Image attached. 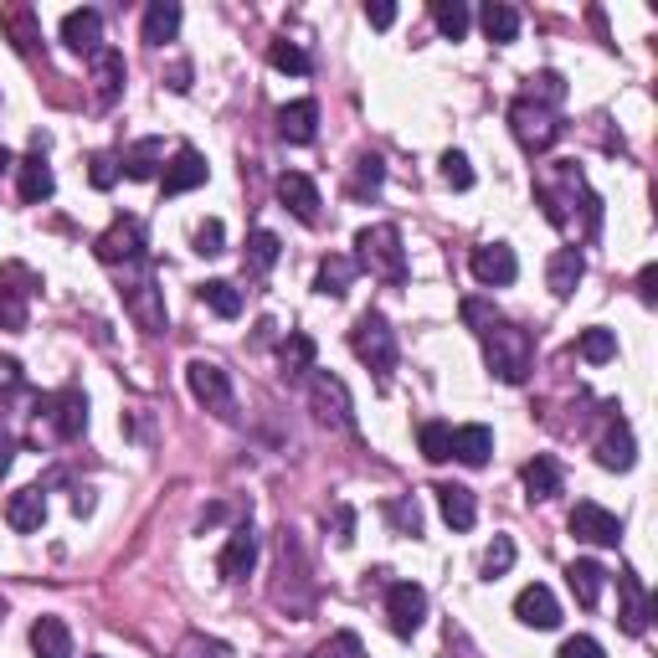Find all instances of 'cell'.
<instances>
[{
    "mask_svg": "<svg viewBox=\"0 0 658 658\" xmlns=\"http://www.w3.org/2000/svg\"><path fill=\"white\" fill-rule=\"evenodd\" d=\"M479 340H484L489 371H494L504 386H524V381H530V371H536V335H530V330H520V324H510L499 314Z\"/></svg>",
    "mask_w": 658,
    "mask_h": 658,
    "instance_id": "1",
    "label": "cell"
},
{
    "mask_svg": "<svg viewBox=\"0 0 658 658\" xmlns=\"http://www.w3.org/2000/svg\"><path fill=\"white\" fill-rule=\"evenodd\" d=\"M355 268H365L381 283H406V253H402V232L381 222V227H361L355 232Z\"/></svg>",
    "mask_w": 658,
    "mask_h": 658,
    "instance_id": "2",
    "label": "cell"
},
{
    "mask_svg": "<svg viewBox=\"0 0 658 658\" xmlns=\"http://www.w3.org/2000/svg\"><path fill=\"white\" fill-rule=\"evenodd\" d=\"M350 350L361 355V365H371L376 371V381L386 386L391 371H396V330L386 324V314L365 310L361 320H355V330H350Z\"/></svg>",
    "mask_w": 658,
    "mask_h": 658,
    "instance_id": "3",
    "label": "cell"
},
{
    "mask_svg": "<svg viewBox=\"0 0 658 658\" xmlns=\"http://www.w3.org/2000/svg\"><path fill=\"white\" fill-rule=\"evenodd\" d=\"M510 129H514V139H520L530 155H546V149L566 135L561 114H556V108L530 104V98H514V104H510Z\"/></svg>",
    "mask_w": 658,
    "mask_h": 658,
    "instance_id": "4",
    "label": "cell"
},
{
    "mask_svg": "<svg viewBox=\"0 0 658 658\" xmlns=\"http://www.w3.org/2000/svg\"><path fill=\"white\" fill-rule=\"evenodd\" d=\"M94 257L108 263V268H145V222L139 216H119L114 227L94 243Z\"/></svg>",
    "mask_w": 658,
    "mask_h": 658,
    "instance_id": "5",
    "label": "cell"
},
{
    "mask_svg": "<svg viewBox=\"0 0 658 658\" xmlns=\"http://www.w3.org/2000/svg\"><path fill=\"white\" fill-rule=\"evenodd\" d=\"M310 406H314V416H320L324 428H335V432L355 428V402H350L345 381L330 376V371H314L310 376Z\"/></svg>",
    "mask_w": 658,
    "mask_h": 658,
    "instance_id": "6",
    "label": "cell"
},
{
    "mask_svg": "<svg viewBox=\"0 0 658 658\" xmlns=\"http://www.w3.org/2000/svg\"><path fill=\"white\" fill-rule=\"evenodd\" d=\"M386 618H391V632L396 638H412L428 618V591L416 587V581H391L386 591Z\"/></svg>",
    "mask_w": 658,
    "mask_h": 658,
    "instance_id": "7",
    "label": "cell"
},
{
    "mask_svg": "<svg viewBox=\"0 0 658 658\" xmlns=\"http://www.w3.org/2000/svg\"><path fill=\"white\" fill-rule=\"evenodd\" d=\"M186 381H190V396L206 406V412H222L232 416V381L216 361H190L186 365Z\"/></svg>",
    "mask_w": 658,
    "mask_h": 658,
    "instance_id": "8",
    "label": "cell"
},
{
    "mask_svg": "<svg viewBox=\"0 0 658 658\" xmlns=\"http://www.w3.org/2000/svg\"><path fill=\"white\" fill-rule=\"evenodd\" d=\"M41 416L52 422V432L62 443H72V438H82V428H88V396L72 386L57 391V396H41Z\"/></svg>",
    "mask_w": 658,
    "mask_h": 658,
    "instance_id": "9",
    "label": "cell"
},
{
    "mask_svg": "<svg viewBox=\"0 0 658 658\" xmlns=\"http://www.w3.org/2000/svg\"><path fill=\"white\" fill-rule=\"evenodd\" d=\"M566 524H571V536L587 540V546H618L622 540V520L612 510H602V504H591V499H581Z\"/></svg>",
    "mask_w": 658,
    "mask_h": 658,
    "instance_id": "10",
    "label": "cell"
},
{
    "mask_svg": "<svg viewBox=\"0 0 658 658\" xmlns=\"http://www.w3.org/2000/svg\"><path fill=\"white\" fill-rule=\"evenodd\" d=\"M124 310H129V320H135L139 330H149V335H160L165 330V298H160V288H155L149 273H139V283L124 288Z\"/></svg>",
    "mask_w": 658,
    "mask_h": 658,
    "instance_id": "11",
    "label": "cell"
},
{
    "mask_svg": "<svg viewBox=\"0 0 658 658\" xmlns=\"http://www.w3.org/2000/svg\"><path fill=\"white\" fill-rule=\"evenodd\" d=\"M469 268H473V278L484 283V288H504V283H514V278H520V263H514V247H504V243H484V247H473Z\"/></svg>",
    "mask_w": 658,
    "mask_h": 658,
    "instance_id": "12",
    "label": "cell"
},
{
    "mask_svg": "<svg viewBox=\"0 0 658 658\" xmlns=\"http://www.w3.org/2000/svg\"><path fill=\"white\" fill-rule=\"evenodd\" d=\"M253 566H257V530L237 524L227 536V546H222V556H216V571H222V581H243L253 577Z\"/></svg>",
    "mask_w": 658,
    "mask_h": 658,
    "instance_id": "13",
    "label": "cell"
},
{
    "mask_svg": "<svg viewBox=\"0 0 658 658\" xmlns=\"http://www.w3.org/2000/svg\"><path fill=\"white\" fill-rule=\"evenodd\" d=\"M278 202L288 206V212L304 222V227H320V186H314L310 175H298V170H283L278 175Z\"/></svg>",
    "mask_w": 658,
    "mask_h": 658,
    "instance_id": "14",
    "label": "cell"
},
{
    "mask_svg": "<svg viewBox=\"0 0 658 658\" xmlns=\"http://www.w3.org/2000/svg\"><path fill=\"white\" fill-rule=\"evenodd\" d=\"M206 160H202V149H190V145H180L170 155V165H165V175H160V186H165V196H186V190H196V186H206Z\"/></svg>",
    "mask_w": 658,
    "mask_h": 658,
    "instance_id": "15",
    "label": "cell"
},
{
    "mask_svg": "<svg viewBox=\"0 0 658 658\" xmlns=\"http://www.w3.org/2000/svg\"><path fill=\"white\" fill-rule=\"evenodd\" d=\"M514 618L524 622V628H540V632H551L556 622H561V602H556V591L551 587H524L520 597H514Z\"/></svg>",
    "mask_w": 658,
    "mask_h": 658,
    "instance_id": "16",
    "label": "cell"
},
{
    "mask_svg": "<svg viewBox=\"0 0 658 658\" xmlns=\"http://www.w3.org/2000/svg\"><path fill=\"white\" fill-rule=\"evenodd\" d=\"M618 597H622V612H618L622 632L644 638L648 618H654V602H648V591H644V581H638V571H622V577H618Z\"/></svg>",
    "mask_w": 658,
    "mask_h": 658,
    "instance_id": "17",
    "label": "cell"
},
{
    "mask_svg": "<svg viewBox=\"0 0 658 658\" xmlns=\"http://www.w3.org/2000/svg\"><path fill=\"white\" fill-rule=\"evenodd\" d=\"M278 135L288 139V145H314V135H320V104H314V98L283 104L278 108Z\"/></svg>",
    "mask_w": 658,
    "mask_h": 658,
    "instance_id": "18",
    "label": "cell"
},
{
    "mask_svg": "<svg viewBox=\"0 0 658 658\" xmlns=\"http://www.w3.org/2000/svg\"><path fill=\"white\" fill-rule=\"evenodd\" d=\"M41 520H47V494H41V484L16 489V494L6 499V524H11L16 536H31V530H41Z\"/></svg>",
    "mask_w": 658,
    "mask_h": 658,
    "instance_id": "19",
    "label": "cell"
},
{
    "mask_svg": "<svg viewBox=\"0 0 658 658\" xmlns=\"http://www.w3.org/2000/svg\"><path fill=\"white\" fill-rule=\"evenodd\" d=\"M62 41H68L72 52H88L94 57L104 47V16L94 6H82V11H68L62 16Z\"/></svg>",
    "mask_w": 658,
    "mask_h": 658,
    "instance_id": "20",
    "label": "cell"
},
{
    "mask_svg": "<svg viewBox=\"0 0 658 658\" xmlns=\"http://www.w3.org/2000/svg\"><path fill=\"white\" fill-rule=\"evenodd\" d=\"M632 458H638V448H632L628 422H622V416H612V422H607V432H602V443H597V463H602V469H612V473H628Z\"/></svg>",
    "mask_w": 658,
    "mask_h": 658,
    "instance_id": "21",
    "label": "cell"
},
{
    "mask_svg": "<svg viewBox=\"0 0 658 658\" xmlns=\"http://www.w3.org/2000/svg\"><path fill=\"white\" fill-rule=\"evenodd\" d=\"M16 170H21V202H27V206L52 202L57 175H52V165H47V155H41V149H31V155L16 165Z\"/></svg>",
    "mask_w": 658,
    "mask_h": 658,
    "instance_id": "22",
    "label": "cell"
},
{
    "mask_svg": "<svg viewBox=\"0 0 658 658\" xmlns=\"http://www.w3.org/2000/svg\"><path fill=\"white\" fill-rule=\"evenodd\" d=\"M160 165H165V139L145 135V139H135V145L124 149L119 170L129 175V180H155V175H160Z\"/></svg>",
    "mask_w": 658,
    "mask_h": 658,
    "instance_id": "23",
    "label": "cell"
},
{
    "mask_svg": "<svg viewBox=\"0 0 658 658\" xmlns=\"http://www.w3.org/2000/svg\"><path fill=\"white\" fill-rule=\"evenodd\" d=\"M581 273H587V257H581V247H561V253H551V263H546V283H551L556 298L577 294Z\"/></svg>",
    "mask_w": 658,
    "mask_h": 658,
    "instance_id": "24",
    "label": "cell"
},
{
    "mask_svg": "<svg viewBox=\"0 0 658 658\" xmlns=\"http://www.w3.org/2000/svg\"><path fill=\"white\" fill-rule=\"evenodd\" d=\"M489 453H494V432L484 422H469V428H453V458L469 463V469H484Z\"/></svg>",
    "mask_w": 658,
    "mask_h": 658,
    "instance_id": "25",
    "label": "cell"
},
{
    "mask_svg": "<svg viewBox=\"0 0 658 658\" xmlns=\"http://www.w3.org/2000/svg\"><path fill=\"white\" fill-rule=\"evenodd\" d=\"M520 479H524V494H530V499H540V504L561 494V463H556L551 453H536V458H530Z\"/></svg>",
    "mask_w": 658,
    "mask_h": 658,
    "instance_id": "26",
    "label": "cell"
},
{
    "mask_svg": "<svg viewBox=\"0 0 658 658\" xmlns=\"http://www.w3.org/2000/svg\"><path fill=\"white\" fill-rule=\"evenodd\" d=\"M432 494H438V510H443V520L453 524V530H473V520H479L473 489H463V484H438Z\"/></svg>",
    "mask_w": 658,
    "mask_h": 658,
    "instance_id": "27",
    "label": "cell"
},
{
    "mask_svg": "<svg viewBox=\"0 0 658 658\" xmlns=\"http://www.w3.org/2000/svg\"><path fill=\"white\" fill-rule=\"evenodd\" d=\"M31 654L37 658H72V632L62 618H37L31 622Z\"/></svg>",
    "mask_w": 658,
    "mask_h": 658,
    "instance_id": "28",
    "label": "cell"
},
{
    "mask_svg": "<svg viewBox=\"0 0 658 658\" xmlns=\"http://www.w3.org/2000/svg\"><path fill=\"white\" fill-rule=\"evenodd\" d=\"M602 581H607V571L597 561H571L566 566V587H571V597H577L581 607L602 602Z\"/></svg>",
    "mask_w": 658,
    "mask_h": 658,
    "instance_id": "29",
    "label": "cell"
},
{
    "mask_svg": "<svg viewBox=\"0 0 658 658\" xmlns=\"http://www.w3.org/2000/svg\"><path fill=\"white\" fill-rule=\"evenodd\" d=\"M94 82H98V104H114L124 94V52L98 47L94 52Z\"/></svg>",
    "mask_w": 658,
    "mask_h": 658,
    "instance_id": "30",
    "label": "cell"
},
{
    "mask_svg": "<svg viewBox=\"0 0 658 658\" xmlns=\"http://www.w3.org/2000/svg\"><path fill=\"white\" fill-rule=\"evenodd\" d=\"M355 257H340V253H330L320 263V278H314V288H320L324 298H345L350 294V283H355Z\"/></svg>",
    "mask_w": 658,
    "mask_h": 658,
    "instance_id": "31",
    "label": "cell"
},
{
    "mask_svg": "<svg viewBox=\"0 0 658 658\" xmlns=\"http://www.w3.org/2000/svg\"><path fill=\"white\" fill-rule=\"evenodd\" d=\"M175 31H180V6H175V0H149V11H145V41L149 47L175 41Z\"/></svg>",
    "mask_w": 658,
    "mask_h": 658,
    "instance_id": "32",
    "label": "cell"
},
{
    "mask_svg": "<svg viewBox=\"0 0 658 658\" xmlns=\"http://www.w3.org/2000/svg\"><path fill=\"white\" fill-rule=\"evenodd\" d=\"M479 27H484L489 41H499V47H504V41L520 37V11H514V6H504V0H489L484 11H479Z\"/></svg>",
    "mask_w": 658,
    "mask_h": 658,
    "instance_id": "33",
    "label": "cell"
},
{
    "mask_svg": "<svg viewBox=\"0 0 658 658\" xmlns=\"http://www.w3.org/2000/svg\"><path fill=\"white\" fill-rule=\"evenodd\" d=\"M278 361H283V376H310L314 371V340L304 330H288V340L278 345Z\"/></svg>",
    "mask_w": 658,
    "mask_h": 658,
    "instance_id": "34",
    "label": "cell"
},
{
    "mask_svg": "<svg viewBox=\"0 0 658 658\" xmlns=\"http://www.w3.org/2000/svg\"><path fill=\"white\" fill-rule=\"evenodd\" d=\"M278 253H283V243L278 237H273L268 227H257L253 237H247V253H243V268L253 273V278H263V273L273 268V263H278Z\"/></svg>",
    "mask_w": 658,
    "mask_h": 658,
    "instance_id": "35",
    "label": "cell"
},
{
    "mask_svg": "<svg viewBox=\"0 0 658 658\" xmlns=\"http://www.w3.org/2000/svg\"><path fill=\"white\" fill-rule=\"evenodd\" d=\"M202 304L212 314H222V320H237V314H243V294H237V283H227V278H206Z\"/></svg>",
    "mask_w": 658,
    "mask_h": 658,
    "instance_id": "36",
    "label": "cell"
},
{
    "mask_svg": "<svg viewBox=\"0 0 658 658\" xmlns=\"http://www.w3.org/2000/svg\"><path fill=\"white\" fill-rule=\"evenodd\" d=\"M432 21H438V31H443L448 41H463L469 37V6L463 0H432Z\"/></svg>",
    "mask_w": 658,
    "mask_h": 658,
    "instance_id": "37",
    "label": "cell"
},
{
    "mask_svg": "<svg viewBox=\"0 0 658 658\" xmlns=\"http://www.w3.org/2000/svg\"><path fill=\"white\" fill-rule=\"evenodd\" d=\"M577 355H581V361H591V365H607L612 355H618V335H612V330H602V324H591V330H581Z\"/></svg>",
    "mask_w": 658,
    "mask_h": 658,
    "instance_id": "38",
    "label": "cell"
},
{
    "mask_svg": "<svg viewBox=\"0 0 658 658\" xmlns=\"http://www.w3.org/2000/svg\"><path fill=\"white\" fill-rule=\"evenodd\" d=\"M416 443H422V458H428V463H448V458H453V428H448V422H422Z\"/></svg>",
    "mask_w": 658,
    "mask_h": 658,
    "instance_id": "39",
    "label": "cell"
},
{
    "mask_svg": "<svg viewBox=\"0 0 658 658\" xmlns=\"http://www.w3.org/2000/svg\"><path fill=\"white\" fill-rule=\"evenodd\" d=\"M27 294L31 288H11V278H0V330H27Z\"/></svg>",
    "mask_w": 658,
    "mask_h": 658,
    "instance_id": "40",
    "label": "cell"
},
{
    "mask_svg": "<svg viewBox=\"0 0 658 658\" xmlns=\"http://www.w3.org/2000/svg\"><path fill=\"white\" fill-rule=\"evenodd\" d=\"M0 27L11 31V41H16V52H31L37 47V21H31V11L27 6H16V11H0Z\"/></svg>",
    "mask_w": 658,
    "mask_h": 658,
    "instance_id": "41",
    "label": "cell"
},
{
    "mask_svg": "<svg viewBox=\"0 0 658 658\" xmlns=\"http://www.w3.org/2000/svg\"><path fill=\"white\" fill-rule=\"evenodd\" d=\"M524 98H530V104H540V108L566 104V78H561V72H536V78H530V88H524Z\"/></svg>",
    "mask_w": 658,
    "mask_h": 658,
    "instance_id": "42",
    "label": "cell"
},
{
    "mask_svg": "<svg viewBox=\"0 0 658 658\" xmlns=\"http://www.w3.org/2000/svg\"><path fill=\"white\" fill-rule=\"evenodd\" d=\"M268 62H273V68H278V72H294V78H304V72L314 68V62H310V52H304L298 41H288V37H283V41H273Z\"/></svg>",
    "mask_w": 658,
    "mask_h": 658,
    "instance_id": "43",
    "label": "cell"
},
{
    "mask_svg": "<svg viewBox=\"0 0 658 658\" xmlns=\"http://www.w3.org/2000/svg\"><path fill=\"white\" fill-rule=\"evenodd\" d=\"M381 180H386L381 155H361V160H355V180H350V196H376Z\"/></svg>",
    "mask_w": 658,
    "mask_h": 658,
    "instance_id": "44",
    "label": "cell"
},
{
    "mask_svg": "<svg viewBox=\"0 0 658 658\" xmlns=\"http://www.w3.org/2000/svg\"><path fill=\"white\" fill-rule=\"evenodd\" d=\"M386 520L402 530V536H422V510H416V499H391L386 504Z\"/></svg>",
    "mask_w": 658,
    "mask_h": 658,
    "instance_id": "45",
    "label": "cell"
},
{
    "mask_svg": "<svg viewBox=\"0 0 658 658\" xmlns=\"http://www.w3.org/2000/svg\"><path fill=\"white\" fill-rule=\"evenodd\" d=\"M119 155H108V149H98L94 160H88V180H94V190H114V180H119Z\"/></svg>",
    "mask_w": 658,
    "mask_h": 658,
    "instance_id": "46",
    "label": "cell"
},
{
    "mask_svg": "<svg viewBox=\"0 0 658 658\" xmlns=\"http://www.w3.org/2000/svg\"><path fill=\"white\" fill-rule=\"evenodd\" d=\"M510 566H514V540L510 536H494V546L484 551V577L494 581V577H504Z\"/></svg>",
    "mask_w": 658,
    "mask_h": 658,
    "instance_id": "47",
    "label": "cell"
},
{
    "mask_svg": "<svg viewBox=\"0 0 658 658\" xmlns=\"http://www.w3.org/2000/svg\"><path fill=\"white\" fill-rule=\"evenodd\" d=\"M222 243H227V227H222L216 216H206L202 227H196V253H202V257H222V253H227Z\"/></svg>",
    "mask_w": 658,
    "mask_h": 658,
    "instance_id": "48",
    "label": "cell"
},
{
    "mask_svg": "<svg viewBox=\"0 0 658 658\" xmlns=\"http://www.w3.org/2000/svg\"><path fill=\"white\" fill-rule=\"evenodd\" d=\"M458 314H463V324H469L473 335H484L489 324L499 320V310H494V304H484V298H463V304H458Z\"/></svg>",
    "mask_w": 658,
    "mask_h": 658,
    "instance_id": "49",
    "label": "cell"
},
{
    "mask_svg": "<svg viewBox=\"0 0 658 658\" xmlns=\"http://www.w3.org/2000/svg\"><path fill=\"white\" fill-rule=\"evenodd\" d=\"M443 180H448L453 190H469V186H473V165H469V155L448 149V155H443Z\"/></svg>",
    "mask_w": 658,
    "mask_h": 658,
    "instance_id": "50",
    "label": "cell"
},
{
    "mask_svg": "<svg viewBox=\"0 0 658 658\" xmlns=\"http://www.w3.org/2000/svg\"><path fill=\"white\" fill-rule=\"evenodd\" d=\"M314 658H361V638L355 632H335L330 644L314 648Z\"/></svg>",
    "mask_w": 658,
    "mask_h": 658,
    "instance_id": "51",
    "label": "cell"
},
{
    "mask_svg": "<svg viewBox=\"0 0 658 658\" xmlns=\"http://www.w3.org/2000/svg\"><path fill=\"white\" fill-rule=\"evenodd\" d=\"M27 386V371L16 355H0V396H16V391Z\"/></svg>",
    "mask_w": 658,
    "mask_h": 658,
    "instance_id": "52",
    "label": "cell"
},
{
    "mask_svg": "<svg viewBox=\"0 0 658 658\" xmlns=\"http://www.w3.org/2000/svg\"><path fill=\"white\" fill-rule=\"evenodd\" d=\"M556 658H607V654H602V644H597V638H587V632H581V638H566Z\"/></svg>",
    "mask_w": 658,
    "mask_h": 658,
    "instance_id": "53",
    "label": "cell"
},
{
    "mask_svg": "<svg viewBox=\"0 0 658 658\" xmlns=\"http://www.w3.org/2000/svg\"><path fill=\"white\" fill-rule=\"evenodd\" d=\"M365 21H371L376 31H386L391 21H396V6H386V0H376V6H365Z\"/></svg>",
    "mask_w": 658,
    "mask_h": 658,
    "instance_id": "54",
    "label": "cell"
},
{
    "mask_svg": "<svg viewBox=\"0 0 658 658\" xmlns=\"http://www.w3.org/2000/svg\"><path fill=\"white\" fill-rule=\"evenodd\" d=\"M335 530H340V536H335L340 546H350V540H355V514H350L345 504H340V510H335Z\"/></svg>",
    "mask_w": 658,
    "mask_h": 658,
    "instance_id": "55",
    "label": "cell"
},
{
    "mask_svg": "<svg viewBox=\"0 0 658 658\" xmlns=\"http://www.w3.org/2000/svg\"><path fill=\"white\" fill-rule=\"evenodd\" d=\"M654 283H658V268L648 263V268L638 273V294H644V304H654V298H658V288H654Z\"/></svg>",
    "mask_w": 658,
    "mask_h": 658,
    "instance_id": "56",
    "label": "cell"
},
{
    "mask_svg": "<svg viewBox=\"0 0 658 658\" xmlns=\"http://www.w3.org/2000/svg\"><path fill=\"white\" fill-rule=\"evenodd\" d=\"M11 463H16V438L11 432H0V479L11 473Z\"/></svg>",
    "mask_w": 658,
    "mask_h": 658,
    "instance_id": "57",
    "label": "cell"
},
{
    "mask_svg": "<svg viewBox=\"0 0 658 658\" xmlns=\"http://www.w3.org/2000/svg\"><path fill=\"white\" fill-rule=\"evenodd\" d=\"M170 88H175V94H186V88H190V62H175V68H170Z\"/></svg>",
    "mask_w": 658,
    "mask_h": 658,
    "instance_id": "58",
    "label": "cell"
},
{
    "mask_svg": "<svg viewBox=\"0 0 658 658\" xmlns=\"http://www.w3.org/2000/svg\"><path fill=\"white\" fill-rule=\"evenodd\" d=\"M11 165H16V160H11V149H6V145H0V175H6V170H11Z\"/></svg>",
    "mask_w": 658,
    "mask_h": 658,
    "instance_id": "59",
    "label": "cell"
},
{
    "mask_svg": "<svg viewBox=\"0 0 658 658\" xmlns=\"http://www.w3.org/2000/svg\"><path fill=\"white\" fill-rule=\"evenodd\" d=\"M0 622H6V602H0Z\"/></svg>",
    "mask_w": 658,
    "mask_h": 658,
    "instance_id": "60",
    "label": "cell"
},
{
    "mask_svg": "<svg viewBox=\"0 0 658 658\" xmlns=\"http://www.w3.org/2000/svg\"><path fill=\"white\" fill-rule=\"evenodd\" d=\"M94 658H98V654H94Z\"/></svg>",
    "mask_w": 658,
    "mask_h": 658,
    "instance_id": "61",
    "label": "cell"
}]
</instances>
